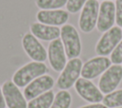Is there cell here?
<instances>
[{
    "instance_id": "obj_1",
    "label": "cell",
    "mask_w": 122,
    "mask_h": 108,
    "mask_svg": "<svg viewBox=\"0 0 122 108\" xmlns=\"http://www.w3.org/2000/svg\"><path fill=\"white\" fill-rule=\"evenodd\" d=\"M49 68L44 63L31 61L19 67L13 73L11 81L19 88L26 87L30 82H31L36 78L47 74Z\"/></svg>"
},
{
    "instance_id": "obj_2",
    "label": "cell",
    "mask_w": 122,
    "mask_h": 108,
    "mask_svg": "<svg viewBox=\"0 0 122 108\" xmlns=\"http://www.w3.org/2000/svg\"><path fill=\"white\" fill-rule=\"evenodd\" d=\"M60 37L67 58H78L82 51V44L77 29L71 24H65L60 28Z\"/></svg>"
},
{
    "instance_id": "obj_3",
    "label": "cell",
    "mask_w": 122,
    "mask_h": 108,
    "mask_svg": "<svg viewBox=\"0 0 122 108\" xmlns=\"http://www.w3.org/2000/svg\"><path fill=\"white\" fill-rule=\"evenodd\" d=\"M82 66L83 63L81 59H70L57 79V87L60 90H68L72 87L81 75Z\"/></svg>"
},
{
    "instance_id": "obj_4",
    "label": "cell",
    "mask_w": 122,
    "mask_h": 108,
    "mask_svg": "<svg viewBox=\"0 0 122 108\" xmlns=\"http://www.w3.org/2000/svg\"><path fill=\"white\" fill-rule=\"evenodd\" d=\"M122 41V29L119 27H112L105 31L95 45L97 56H108L115 46Z\"/></svg>"
},
{
    "instance_id": "obj_5",
    "label": "cell",
    "mask_w": 122,
    "mask_h": 108,
    "mask_svg": "<svg viewBox=\"0 0 122 108\" xmlns=\"http://www.w3.org/2000/svg\"><path fill=\"white\" fill-rule=\"evenodd\" d=\"M99 11V3L97 0H88L81 9L78 26L84 33H90L96 27Z\"/></svg>"
},
{
    "instance_id": "obj_6",
    "label": "cell",
    "mask_w": 122,
    "mask_h": 108,
    "mask_svg": "<svg viewBox=\"0 0 122 108\" xmlns=\"http://www.w3.org/2000/svg\"><path fill=\"white\" fill-rule=\"evenodd\" d=\"M21 45L27 56L32 61L44 63L48 59L46 48L30 32H26L23 35L21 39Z\"/></svg>"
},
{
    "instance_id": "obj_7",
    "label": "cell",
    "mask_w": 122,
    "mask_h": 108,
    "mask_svg": "<svg viewBox=\"0 0 122 108\" xmlns=\"http://www.w3.org/2000/svg\"><path fill=\"white\" fill-rule=\"evenodd\" d=\"M2 90L8 108H27L28 102L20 88L11 81L8 80L2 84Z\"/></svg>"
},
{
    "instance_id": "obj_8",
    "label": "cell",
    "mask_w": 122,
    "mask_h": 108,
    "mask_svg": "<svg viewBox=\"0 0 122 108\" xmlns=\"http://www.w3.org/2000/svg\"><path fill=\"white\" fill-rule=\"evenodd\" d=\"M122 81V66L120 64L111 65L100 77L98 88L103 94L112 93Z\"/></svg>"
},
{
    "instance_id": "obj_9",
    "label": "cell",
    "mask_w": 122,
    "mask_h": 108,
    "mask_svg": "<svg viewBox=\"0 0 122 108\" xmlns=\"http://www.w3.org/2000/svg\"><path fill=\"white\" fill-rule=\"evenodd\" d=\"M47 54L51 67L55 72H61L67 63V55L60 38L50 42Z\"/></svg>"
},
{
    "instance_id": "obj_10",
    "label": "cell",
    "mask_w": 122,
    "mask_h": 108,
    "mask_svg": "<svg viewBox=\"0 0 122 108\" xmlns=\"http://www.w3.org/2000/svg\"><path fill=\"white\" fill-rule=\"evenodd\" d=\"M112 65L111 60L106 56H96L88 60L82 66L81 76L87 80H92L102 75Z\"/></svg>"
},
{
    "instance_id": "obj_11",
    "label": "cell",
    "mask_w": 122,
    "mask_h": 108,
    "mask_svg": "<svg viewBox=\"0 0 122 108\" xmlns=\"http://www.w3.org/2000/svg\"><path fill=\"white\" fill-rule=\"evenodd\" d=\"M74 88L79 97L88 102L99 103L103 100V93L90 80L79 78L74 84Z\"/></svg>"
},
{
    "instance_id": "obj_12",
    "label": "cell",
    "mask_w": 122,
    "mask_h": 108,
    "mask_svg": "<svg viewBox=\"0 0 122 108\" xmlns=\"http://www.w3.org/2000/svg\"><path fill=\"white\" fill-rule=\"evenodd\" d=\"M54 85V80L51 76L45 74L42 75L31 82H30L26 87H24L23 94L27 100H30L39 95L50 91Z\"/></svg>"
},
{
    "instance_id": "obj_13",
    "label": "cell",
    "mask_w": 122,
    "mask_h": 108,
    "mask_svg": "<svg viewBox=\"0 0 122 108\" xmlns=\"http://www.w3.org/2000/svg\"><path fill=\"white\" fill-rule=\"evenodd\" d=\"M115 23V5L112 1H103L99 5L96 28L99 32H105L112 28Z\"/></svg>"
},
{
    "instance_id": "obj_14",
    "label": "cell",
    "mask_w": 122,
    "mask_h": 108,
    "mask_svg": "<svg viewBox=\"0 0 122 108\" xmlns=\"http://www.w3.org/2000/svg\"><path fill=\"white\" fill-rule=\"evenodd\" d=\"M36 20L39 23L59 27L67 24L69 20V12L62 9H40L36 13Z\"/></svg>"
},
{
    "instance_id": "obj_15",
    "label": "cell",
    "mask_w": 122,
    "mask_h": 108,
    "mask_svg": "<svg viewBox=\"0 0 122 108\" xmlns=\"http://www.w3.org/2000/svg\"><path fill=\"white\" fill-rule=\"evenodd\" d=\"M30 32L38 40L45 42H51L60 37V28L58 27L45 25L39 22L30 24Z\"/></svg>"
},
{
    "instance_id": "obj_16",
    "label": "cell",
    "mask_w": 122,
    "mask_h": 108,
    "mask_svg": "<svg viewBox=\"0 0 122 108\" xmlns=\"http://www.w3.org/2000/svg\"><path fill=\"white\" fill-rule=\"evenodd\" d=\"M54 96L53 91H47L46 93L29 100L27 108H50L54 99Z\"/></svg>"
},
{
    "instance_id": "obj_17",
    "label": "cell",
    "mask_w": 122,
    "mask_h": 108,
    "mask_svg": "<svg viewBox=\"0 0 122 108\" xmlns=\"http://www.w3.org/2000/svg\"><path fill=\"white\" fill-rule=\"evenodd\" d=\"M71 104V95L67 90H60L54 96V99L50 108H70Z\"/></svg>"
},
{
    "instance_id": "obj_18",
    "label": "cell",
    "mask_w": 122,
    "mask_h": 108,
    "mask_svg": "<svg viewBox=\"0 0 122 108\" xmlns=\"http://www.w3.org/2000/svg\"><path fill=\"white\" fill-rule=\"evenodd\" d=\"M103 104L108 108H117L122 106V89L114 90L103 98Z\"/></svg>"
},
{
    "instance_id": "obj_19",
    "label": "cell",
    "mask_w": 122,
    "mask_h": 108,
    "mask_svg": "<svg viewBox=\"0 0 122 108\" xmlns=\"http://www.w3.org/2000/svg\"><path fill=\"white\" fill-rule=\"evenodd\" d=\"M68 0H35V5L40 9H60L66 6Z\"/></svg>"
},
{
    "instance_id": "obj_20",
    "label": "cell",
    "mask_w": 122,
    "mask_h": 108,
    "mask_svg": "<svg viewBox=\"0 0 122 108\" xmlns=\"http://www.w3.org/2000/svg\"><path fill=\"white\" fill-rule=\"evenodd\" d=\"M88 0H68L66 4L67 11L70 13H76L82 9Z\"/></svg>"
},
{
    "instance_id": "obj_21",
    "label": "cell",
    "mask_w": 122,
    "mask_h": 108,
    "mask_svg": "<svg viewBox=\"0 0 122 108\" xmlns=\"http://www.w3.org/2000/svg\"><path fill=\"white\" fill-rule=\"evenodd\" d=\"M110 60L113 64L122 63V41L115 46V48L111 53Z\"/></svg>"
},
{
    "instance_id": "obj_22",
    "label": "cell",
    "mask_w": 122,
    "mask_h": 108,
    "mask_svg": "<svg viewBox=\"0 0 122 108\" xmlns=\"http://www.w3.org/2000/svg\"><path fill=\"white\" fill-rule=\"evenodd\" d=\"M115 23L122 27V0H115Z\"/></svg>"
},
{
    "instance_id": "obj_23",
    "label": "cell",
    "mask_w": 122,
    "mask_h": 108,
    "mask_svg": "<svg viewBox=\"0 0 122 108\" xmlns=\"http://www.w3.org/2000/svg\"><path fill=\"white\" fill-rule=\"evenodd\" d=\"M79 108H108V107L106 105L102 104V103H91V104H88V105L81 106Z\"/></svg>"
},
{
    "instance_id": "obj_24",
    "label": "cell",
    "mask_w": 122,
    "mask_h": 108,
    "mask_svg": "<svg viewBox=\"0 0 122 108\" xmlns=\"http://www.w3.org/2000/svg\"><path fill=\"white\" fill-rule=\"evenodd\" d=\"M0 108H6V102H5V99H4L2 85H0Z\"/></svg>"
},
{
    "instance_id": "obj_25",
    "label": "cell",
    "mask_w": 122,
    "mask_h": 108,
    "mask_svg": "<svg viewBox=\"0 0 122 108\" xmlns=\"http://www.w3.org/2000/svg\"><path fill=\"white\" fill-rule=\"evenodd\" d=\"M98 1V0H97ZM100 1H112V0H100Z\"/></svg>"
},
{
    "instance_id": "obj_26",
    "label": "cell",
    "mask_w": 122,
    "mask_h": 108,
    "mask_svg": "<svg viewBox=\"0 0 122 108\" xmlns=\"http://www.w3.org/2000/svg\"><path fill=\"white\" fill-rule=\"evenodd\" d=\"M117 108H122V106H121V107H117Z\"/></svg>"
}]
</instances>
